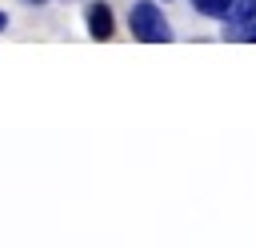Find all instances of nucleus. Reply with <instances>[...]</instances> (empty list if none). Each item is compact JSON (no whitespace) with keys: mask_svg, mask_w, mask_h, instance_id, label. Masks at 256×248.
Returning <instances> with one entry per match:
<instances>
[{"mask_svg":"<svg viewBox=\"0 0 256 248\" xmlns=\"http://www.w3.org/2000/svg\"><path fill=\"white\" fill-rule=\"evenodd\" d=\"M28 4H48V0H28Z\"/></svg>","mask_w":256,"mask_h":248,"instance_id":"423d86ee","label":"nucleus"},{"mask_svg":"<svg viewBox=\"0 0 256 248\" xmlns=\"http://www.w3.org/2000/svg\"><path fill=\"white\" fill-rule=\"evenodd\" d=\"M128 24H132V36H136V40H144V44H164V40H172V28H168L164 12H160L152 0L132 4Z\"/></svg>","mask_w":256,"mask_h":248,"instance_id":"f257e3e1","label":"nucleus"},{"mask_svg":"<svg viewBox=\"0 0 256 248\" xmlns=\"http://www.w3.org/2000/svg\"><path fill=\"white\" fill-rule=\"evenodd\" d=\"M228 24L236 28L232 36H240V32H248V24L256 28V0H236V4H232V12H228Z\"/></svg>","mask_w":256,"mask_h":248,"instance_id":"7ed1b4c3","label":"nucleus"},{"mask_svg":"<svg viewBox=\"0 0 256 248\" xmlns=\"http://www.w3.org/2000/svg\"><path fill=\"white\" fill-rule=\"evenodd\" d=\"M4 28H8V16H4V12H0V32H4Z\"/></svg>","mask_w":256,"mask_h":248,"instance_id":"39448f33","label":"nucleus"},{"mask_svg":"<svg viewBox=\"0 0 256 248\" xmlns=\"http://www.w3.org/2000/svg\"><path fill=\"white\" fill-rule=\"evenodd\" d=\"M232 4H236V0H192V8H196L200 16H212V20H228Z\"/></svg>","mask_w":256,"mask_h":248,"instance_id":"20e7f679","label":"nucleus"},{"mask_svg":"<svg viewBox=\"0 0 256 248\" xmlns=\"http://www.w3.org/2000/svg\"><path fill=\"white\" fill-rule=\"evenodd\" d=\"M88 32H92V40L112 36V8L108 4H88Z\"/></svg>","mask_w":256,"mask_h":248,"instance_id":"f03ea898","label":"nucleus"}]
</instances>
